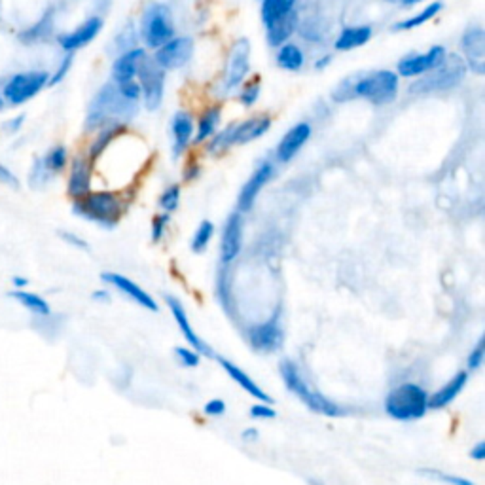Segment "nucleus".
I'll return each instance as SVG.
<instances>
[{
	"label": "nucleus",
	"mask_w": 485,
	"mask_h": 485,
	"mask_svg": "<svg viewBox=\"0 0 485 485\" xmlns=\"http://www.w3.org/2000/svg\"><path fill=\"white\" fill-rule=\"evenodd\" d=\"M279 376L286 391H288L294 398L300 400L309 411H313V413H319V415L325 417L345 415V408H343L342 404H337L336 400H332L330 396H326L325 393H320L319 388L309 381V377L305 376V371L300 368V364H298L296 360H280Z\"/></svg>",
	"instance_id": "f257e3e1"
},
{
	"label": "nucleus",
	"mask_w": 485,
	"mask_h": 485,
	"mask_svg": "<svg viewBox=\"0 0 485 485\" xmlns=\"http://www.w3.org/2000/svg\"><path fill=\"white\" fill-rule=\"evenodd\" d=\"M138 103H131L120 95L114 82L99 89L89 104L86 118L87 131H99L107 126H124L126 120L137 114Z\"/></svg>",
	"instance_id": "f03ea898"
},
{
	"label": "nucleus",
	"mask_w": 485,
	"mask_h": 485,
	"mask_svg": "<svg viewBox=\"0 0 485 485\" xmlns=\"http://www.w3.org/2000/svg\"><path fill=\"white\" fill-rule=\"evenodd\" d=\"M427 388L415 381H404L394 385L383 400V410L393 421L415 423L427 415L428 411Z\"/></svg>",
	"instance_id": "7ed1b4c3"
},
{
	"label": "nucleus",
	"mask_w": 485,
	"mask_h": 485,
	"mask_svg": "<svg viewBox=\"0 0 485 485\" xmlns=\"http://www.w3.org/2000/svg\"><path fill=\"white\" fill-rule=\"evenodd\" d=\"M72 211L87 222H95L103 228H114L124 214V200L114 190H97L87 194L84 200L75 201Z\"/></svg>",
	"instance_id": "20e7f679"
},
{
	"label": "nucleus",
	"mask_w": 485,
	"mask_h": 485,
	"mask_svg": "<svg viewBox=\"0 0 485 485\" xmlns=\"http://www.w3.org/2000/svg\"><path fill=\"white\" fill-rule=\"evenodd\" d=\"M400 78L394 70H376L351 78V95L374 104L393 103L398 95Z\"/></svg>",
	"instance_id": "39448f33"
},
{
	"label": "nucleus",
	"mask_w": 485,
	"mask_h": 485,
	"mask_svg": "<svg viewBox=\"0 0 485 485\" xmlns=\"http://www.w3.org/2000/svg\"><path fill=\"white\" fill-rule=\"evenodd\" d=\"M467 75V65L459 55H445L442 65L432 69L427 75H423L421 80H417L411 86V93H434V92H445L451 87L459 86Z\"/></svg>",
	"instance_id": "423d86ee"
},
{
	"label": "nucleus",
	"mask_w": 485,
	"mask_h": 485,
	"mask_svg": "<svg viewBox=\"0 0 485 485\" xmlns=\"http://www.w3.org/2000/svg\"><path fill=\"white\" fill-rule=\"evenodd\" d=\"M141 36L144 44L152 50H158L175 38V21H173L171 10L163 4H152L146 8L141 21Z\"/></svg>",
	"instance_id": "0eeeda50"
},
{
	"label": "nucleus",
	"mask_w": 485,
	"mask_h": 485,
	"mask_svg": "<svg viewBox=\"0 0 485 485\" xmlns=\"http://www.w3.org/2000/svg\"><path fill=\"white\" fill-rule=\"evenodd\" d=\"M245 337L249 347L254 353L273 354L285 345V328L280 322L279 315H273L269 319L251 325L245 330Z\"/></svg>",
	"instance_id": "6e6552de"
},
{
	"label": "nucleus",
	"mask_w": 485,
	"mask_h": 485,
	"mask_svg": "<svg viewBox=\"0 0 485 485\" xmlns=\"http://www.w3.org/2000/svg\"><path fill=\"white\" fill-rule=\"evenodd\" d=\"M48 80H50V75L46 70L19 72L8 80L4 92H2V99H4V103L12 104V107H21V104L29 103L31 99H35L48 86Z\"/></svg>",
	"instance_id": "1a4fd4ad"
},
{
	"label": "nucleus",
	"mask_w": 485,
	"mask_h": 485,
	"mask_svg": "<svg viewBox=\"0 0 485 485\" xmlns=\"http://www.w3.org/2000/svg\"><path fill=\"white\" fill-rule=\"evenodd\" d=\"M165 76L167 72L156 63L152 58H146L141 65L137 82L141 86V99L148 110L160 109L165 95Z\"/></svg>",
	"instance_id": "9d476101"
},
{
	"label": "nucleus",
	"mask_w": 485,
	"mask_h": 485,
	"mask_svg": "<svg viewBox=\"0 0 485 485\" xmlns=\"http://www.w3.org/2000/svg\"><path fill=\"white\" fill-rule=\"evenodd\" d=\"M251 70V44L246 38H239L229 50L226 70H224L222 89L224 93H231L246 82V75Z\"/></svg>",
	"instance_id": "9b49d317"
},
{
	"label": "nucleus",
	"mask_w": 485,
	"mask_h": 485,
	"mask_svg": "<svg viewBox=\"0 0 485 485\" xmlns=\"http://www.w3.org/2000/svg\"><path fill=\"white\" fill-rule=\"evenodd\" d=\"M194 55V40L190 36H175L171 40L158 48L154 53V61L165 70L182 69Z\"/></svg>",
	"instance_id": "f8f14e48"
},
{
	"label": "nucleus",
	"mask_w": 485,
	"mask_h": 485,
	"mask_svg": "<svg viewBox=\"0 0 485 485\" xmlns=\"http://www.w3.org/2000/svg\"><path fill=\"white\" fill-rule=\"evenodd\" d=\"M165 303H167V307H169V311H171L173 319H175V322H177L178 332L182 334V337L186 339V343H188V347L197 351L201 356L214 359V353H212V349L209 347V343L203 342L200 334L194 330L192 320H190V317H188V311H186V307H184V303L175 296H165Z\"/></svg>",
	"instance_id": "ddd939ff"
},
{
	"label": "nucleus",
	"mask_w": 485,
	"mask_h": 485,
	"mask_svg": "<svg viewBox=\"0 0 485 485\" xmlns=\"http://www.w3.org/2000/svg\"><path fill=\"white\" fill-rule=\"evenodd\" d=\"M445 48L444 46H432L428 52L425 53H411V55H405L398 61V67H396V75L398 78H417V76H423L430 72L432 69H436L438 65H442V61L445 59Z\"/></svg>",
	"instance_id": "4468645a"
},
{
	"label": "nucleus",
	"mask_w": 485,
	"mask_h": 485,
	"mask_svg": "<svg viewBox=\"0 0 485 485\" xmlns=\"http://www.w3.org/2000/svg\"><path fill=\"white\" fill-rule=\"evenodd\" d=\"M101 279H103L104 285L116 288L120 294L129 298L133 303H137V305L144 307L146 311H152V313H158V311H160V305H158V302H156L154 298L150 296L143 286L137 285L135 280L126 277V275L114 273V271H107V273L101 275Z\"/></svg>",
	"instance_id": "2eb2a0df"
},
{
	"label": "nucleus",
	"mask_w": 485,
	"mask_h": 485,
	"mask_svg": "<svg viewBox=\"0 0 485 485\" xmlns=\"http://www.w3.org/2000/svg\"><path fill=\"white\" fill-rule=\"evenodd\" d=\"M243 251V217L241 212H231L224 224L222 239H220V262L229 266L237 260Z\"/></svg>",
	"instance_id": "dca6fc26"
},
{
	"label": "nucleus",
	"mask_w": 485,
	"mask_h": 485,
	"mask_svg": "<svg viewBox=\"0 0 485 485\" xmlns=\"http://www.w3.org/2000/svg\"><path fill=\"white\" fill-rule=\"evenodd\" d=\"M468 381H470V374L467 370L455 371L442 387L430 393V396H428V410L442 411L445 408H449L461 396L462 391L468 387Z\"/></svg>",
	"instance_id": "f3484780"
},
{
	"label": "nucleus",
	"mask_w": 485,
	"mask_h": 485,
	"mask_svg": "<svg viewBox=\"0 0 485 485\" xmlns=\"http://www.w3.org/2000/svg\"><path fill=\"white\" fill-rule=\"evenodd\" d=\"M93 180V163L84 156H76L70 161L69 182H67V194L72 201L84 200L87 194H92Z\"/></svg>",
	"instance_id": "a211bd4d"
},
{
	"label": "nucleus",
	"mask_w": 485,
	"mask_h": 485,
	"mask_svg": "<svg viewBox=\"0 0 485 485\" xmlns=\"http://www.w3.org/2000/svg\"><path fill=\"white\" fill-rule=\"evenodd\" d=\"M214 359H217L218 366L224 370V374H226V376H228L229 379L237 385V387L243 388L249 396H252L256 402H271V396H269V394L260 387V383H258L256 379L249 374V371L243 370L241 366L235 364L234 360L226 359V356L214 354Z\"/></svg>",
	"instance_id": "6ab92c4d"
},
{
	"label": "nucleus",
	"mask_w": 485,
	"mask_h": 485,
	"mask_svg": "<svg viewBox=\"0 0 485 485\" xmlns=\"http://www.w3.org/2000/svg\"><path fill=\"white\" fill-rule=\"evenodd\" d=\"M275 173V167L269 163V161H263L262 165L258 167L256 171L252 173L251 178L243 184V188L239 192V197H237V212H246L251 211L254 203H256L258 195L263 190V186L271 180Z\"/></svg>",
	"instance_id": "aec40b11"
},
{
	"label": "nucleus",
	"mask_w": 485,
	"mask_h": 485,
	"mask_svg": "<svg viewBox=\"0 0 485 485\" xmlns=\"http://www.w3.org/2000/svg\"><path fill=\"white\" fill-rule=\"evenodd\" d=\"M461 50L464 53L467 69L474 70L476 75L485 72V33L481 27H470L462 35Z\"/></svg>",
	"instance_id": "412c9836"
},
{
	"label": "nucleus",
	"mask_w": 485,
	"mask_h": 485,
	"mask_svg": "<svg viewBox=\"0 0 485 485\" xmlns=\"http://www.w3.org/2000/svg\"><path fill=\"white\" fill-rule=\"evenodd\" d=\"M101 29H103V19L97 18V16H93V18L86 19V21H84L78 29L72 31V33H67V35L59 36V46L63 48L67 53L78 52L82 48H86L87 44H92V42L99 36Z\"/></svg>",
	"instance_id": "4be33fe9"
},
{
	"label": "nucleus",
	"mask_w": 485,
	"mask_h": 485,
	"mask_svg": "<svg viewBox=\"0 0 485 485\" xmlns=\"http://www.w3.org/2000/svg\"><path fill=\"white\" fill-rule=\"evenodd\" d=\"M309 137H311V126L307 121H300L296 126H292L277 144V152H275L277 161L288 163L290 160H294V156L307 144Z\"/></svg>",
	"instance_id": "5701e85b"
},
{
	"label": "nucleus",
	"mask_w": 485,
	"mask_h": 485,
	"mask_svg": "<svg viewBox=\"0 0 485 485\" xmlns=\"http://www.w3.org/2000/svg\"><path fill=\"white\" fill-rule=\"evenodd\" d=\"M146 58L148 55H146L144 48H129L124 53H120L112 65V82L121 84V82L137 80L138 69Z\"/></svg>",
	"instance_id": "b1692460"
},
{
	"label": "nucleus",
	"mask_w": 485,
	"mask_h": 485,
	"mask_svg": "<svg viewBox=\"0 0 485 485\" xmlns=\"http://www.w3.org/2000/svg\"><path fill=\"white\" fill-rule=\"evenodd\" d=\"M171 133H173V152L175 156L184 154V150L188 148L190 143L194 141L195 133V121L194 116L190 112H177L171 121Z\"/></svg>",
	"instance_id": "393cba45"
},
{
	"label": "nucleus",
	"mask_w": 485,
	"mask_h": 485,
	"mask_svg": "<svg viewBox=\"0 0 485 485\" xmlns=\"http://www.w3.org/2000/svg\"><path fill=\"white\" fill-rule=\"evenodd\" d=\"M269 127H271L269 116H252L249 120L234 124V143L243 146L252 141H258L269 131Z\"/></svg>",
	"instance_id": "a878e982"
},
{
	"label": "nucleus",
	"mask_w": 485,
	"mask_h": 485,
	"mask_svg": "<svg viewBox=\"0 0 485 485\" xmlns=\"http://www.w3.org/2000/svg\"><path fill=\"white\" fill-rule=\"evenodd\" d=\"M298 25H300V19H298V12H290L285 18L277 19L275 23H271L268 29V44L273 48H280L283 44L290 40L292 35L296 33Z\"/></svg>",
	"instance_id": "bb28decb"
},
{
	"label": "nucleus",
	"mask_w": 485,
	"mask_h": 485,
	"mask_svg": "<svg viewBox=\"0 0 485 485\" xmlns=\"http://www.w3.org/2000/svg\"><path fill=\"white\" fill-rule=\"evenodd\" d=\"M220 121H222V109L218 104H212L207 110H203V114L200 116V121H197V129L194 133V143L203 144L211 141L217 135Z\"/></svg>",
	"instance_id": "cd10ccee"
},
{
	"label": "nucleus",
	"mask_w": 485,
	"mask_h": 485,
	"mask_svg": "<svg viewBox=\"0 0 485 485\" xmlns=\"http://www.w3.org/2000/svg\"><path fill=\"white\" fill-rule=\"evenodd\" d=\"M371 38V29L368 25H360V27H347L342 31V35L336 38L337 52H351L354 48H360L368 44Z\"/></svg>",
	"instance_id": "c85d7f7f"
},
{
	"label": "nucleus",
	"mask_w": 485,
	"mask_h": 485,
	"mask_svg": "<svg viewBox=\"0 0 485 485\" xmlns=\"http://www.w3.org/2000/svg\"><path fill=\"white\" fill-rule=\"evenodd\" d=\"M10 298H13L19 305H23L25 309H29L31 313L35 317H40V319H46L52 315V307L48 300L40 296V294H35V292L29 290H12L10 292Z\"/></svg>",
	"instance_id": "c756f323"
},
{
	"label": "nucleus",
	"mask_w": 485,
	"mask_h": 485,
	"mask_svg": "<svg viewBox=\"0 0 485 485\" xmlns=\"http://www.w3.org/2000/svg\"><path fill=\"white\" fill-rule=\"evenodd\" d=\"M296 10V0H263L262 21L266 27Z\"/></svg>",
	"instance_id": "7c9ffc66"
},
{
	"label": "nucleus",
	"mask_w": 485,
	"mask_h": 485,
	"mask_svg": "<svg viewBox=\"0 0 485 485\" xmlns=\"http://www.w3.org/2000/svg\"><path fill=\"white\" fill-rule=\"evenodd\" d=\"M275 59H277L279 69L290 70V72L300 70L303 67V63H305V58H303L302 50H300L296 44H290V42H286V44H283V46L279 48V52H277V58Z\"/></svg>",
	"instance_id": "2f4dec72"
},
{
	"label": "nucleus",
	"mask_w": 485,
	"mask_h": 485,
	"mask_svg": "<svg viewBox=\"0 0 485 485\" xmlns=\"http://www.w3.org/2000/svg\"><path fill=\"white\" fill-rule=\"evenodd\" d=\"M42 160V165L46 167V171L55 177L59 173H63L69 165V150L65 148L63 144H55L52 148L48 150V154Z\"/></svg>",
	"instance_id": "473e14b6"
},
{
	"label": "nucleus",
	"mask_w": 485,
	"mask_h": 485,
	"mask_svg": "<svg viewBox=\"0 0 485 485\" xmlns=\"http://www.w3.org/2000/svg\"><path fill=\"white\" fill-rule=\"evenodd\" d=\"M440 10H442V2H432V4H427V6L423 8V10H419L413 18H408V19H404V21H400V23L394 25L393 29L394 31L417 29V27H421V25L428 23L430 19L436 18V16L440 13Z\"/></svg>",
	"instance_id": "72a5a7b5"
},
{
	"label": "nucleus",
	"mask_w": 485,
	"mask_h": 485,
	"mask_svg": "<svg viewBox=\"0 0 485 485\" xmlns=\"http://www.w3.org/2000/svg\"><path fill=\"white\" fill-rule=\"evenodd\" d=\"M419 474L442 485H476L472 479L459 476V474L445 472V470H440V468H419Z\"/></svg>",
	"instance_id": "f704fd0d"
},
{
	"label": "nucleus",
	"mask_w": 485,
	"mask_h": 485,
	"mask_svg": "<svg viewBox=\"0 0 485 485\" xmlns=\"http://www.w3.org/2000/svg\"><path fill=\"white\" fill-rule=\"evenodd\" d=\"M231 146H235L234 143V126H228L222 131H217V135L209 141L207 144V152L212 156L224 154L226 150H229Z\"/></svg>",
	"instance_id": "c9c22d12"
},
{
	"label": "nucleus",
	"mask_w": 485,
	"mask_h": 485,
	"mask_svg": "<svg viewBox=\"0 0 485 485\" xmlns=\"http://www.w3.org/2000/svg\"><path fill=\"white\" fill-rule=\"evenodd\" d=\"M212 235H214V224L209 222V220H203L194 231V237H192V243H190L192 251L205 252L209 243L212 241Z\"/></svg>",
	"instance_id": "e433bc0d"
},
{
	"label": "nucleus",
	"mask_w": 485,
	"mask_h": 485,
	"mask_svg": "<svg viewBox=\"0 0 485 485\" xmlns=\"http://www.w3.org/2000/svg\"><path fill=\"white\" fill-rule=\"evenodd\" d=\"M53 27V12L50 10V12L44 16V18L38 21V23H35L33 27H31L29 31H25L23 35H21V40L23 42H38L42 40V38H46L48 35H50V31H52Z\"/></svg>",
	"instance_id": "4c0bfd02"
},
{
	"label": "nucleus",
	"mask_w": 485,
	"mask_h": 485,
	"mask_svg": "<svg viewBox=\"0 0 485 485\" xmlns=\"http://www.w3.org/2000/svg\"><path fill=\"white\" fill-rule=\"evenodd\" d=\"M260 93H262V84H260V78H252L249 82H243V86L239 87V103L246 109H251L258 103L260 99Z\"/></svg>",
	"instance_id": "58836bf2"
},
{
	"label": "nucleus",
	"mask_w": 485,
	"mask_h": 485,
	"mask_svg": "<svg viewBox=\"0 0 485 485\" xmlns=\"http://www.w3.org/2000/svg\"><path fill=\"white\" fill-rule=\"evenodd\" d=\"M158 205L165 214H171L178 209L180 205V186L178 184H171L167 186L163 192H161L160 200H158Z\"/></svg>",
	"instance_id": "ea45409f"
},
{
	"label": "nucleus",
	"mask_w": 485,
	"mask_h": 485,
	"mask_svg": "<svg viewBox=\"0 0 485 485\" xmlns=\"http://www.w3.org/2000/svg\"><path fill=\"white\" fill-rule=\"evenodd\" d=\"M484 360H485V343H484V337H479L478 342H476V345L468 351L467 360H464V370L472 376L474 371L481 370Z\"/></svg>",
	"instance_id": "a19ab883"
},
{
	"label": "nucleus",
	"mask_w": 485,
	"mask_h": 485,
	"mask_svg": "<svg viewBox=\"0 0 485 485\" xmlns=\"http://www.w3.org/2000/svg\"><path fill=\"white\" fill-rule=\"evenodd\" d=\"M201 359H203V356L192 347H188V345H178V347H175V360H177V364L182 366V368L194 370V368H197V366L201 364Z\"/></svg>",
	"instance_id": "79ce46f5"
},
{
	"label": "nucleus",
	"mask_w": 485,
	"mask_h": 485,
	"mask_svg": "<svg viewBox=\"0 0 485 485\" xmlns=\"http://www.w3.org/2000/svg\"><path fill=\"white\" fill-rule=\"evenodd\" d=\"M52 175L46 171V167L42 165V160H35V163H33V169H31V175H29V184L33 186V188L40 190L44 188V186H48V184L52 182Z\"/></svg>",
	"instance_id": "37998d69"
},
{
	"label": "nucleus",
	"mask_w": 485,
	"mask_h": 485,
	"mask_svg": "<svg viewBox=\"0 0 485 485\" xmlns=\"http://www.w3.org/2000/svg\"><path fill=\"white\" fill-rule=\"evenodd\" d=\"M249 413H251L254 421H271V419L277 417V410H275L271 402H254Z\"/></svg>",
	"instance_id": "c03bdc74"
},
{
	"label": "nucleus",
	"mask_w": 485,
	"mask_h": 485,
	"mask_svg": "<svg viewBox=\"0 0 485 485\" xmlns=\"http://www.w3.org/2000/svg\"><path fill=\"white\" fill-rule=\"evenodd\" d=\"M72 61H75V53H67V55L61 59V63H59V67L55 69V72L50 76V80H48V86H58L59 82H63L65 76L69 75L70 67H72Z\"/></svg>",
	"instance_id": "a18cd8bd"
},
{
	"label": "nucleus",
	"mask_w": 485,
	"mask_h": 485,
	"mask_svg": "<svg viewBox=\"0 0 485 485\" xmlns=\"http://www.w3.org/2000/svg\"><path fill=\"white\" fill-rule=\"evenodd\" d=\"M169 222H171V218H169V214H165V212H161V214H158V217L152 220V241H154V243H160V241L165 237Z\"/></svg>",
	"instance_id": "49530a36"
},
{
	"label": "nucleus",
	"mask_w": 485,
	"mask_h": 485,
	"mask_svg": "<svg viewBox=\"0 0 485 485\" xmlns=\"http://www.w3.org/2000/svg\"><path fill=\"white\" fill-rule=\"evenodd\" d=\"M226 411H228V404H226V400L224 398L207 400L205 405H203V413H205L207 417H212V419L226 415Z\"/></svg>",
	"instance_id": "de8ad7c7"
},
{
	"label": "nucleus",
	"mask_w": 485,
	"mask_h": 485,
	"mask_svg": "<svg viewBox=\"0 0 485 485\" xmlns=\"http://www.w3.org/2000/svg\"><path fill=\"white\" fill-rule=\"evenodd\" d=\"M0 184L12 190L19 188V178L13 175L12 169H8V167L2 165V163H0Z\"/></svg>",
	"instance_id": "09e8293b"
},
{
	"label": "nucleus",
	"mask_w": 485,
	"mask_h": 485,
	"mask_svg": "<svg viewBox=\"0 0 485 485\" xmlns=\"http://www.w3.org/2000/svg\"><path fill=\"white\" fill-rule=\"evenodd\" d=\"M200 173H201L200 163L192 158V160L186 163V167H184V180H186V182H192V180H195V178L200 177Z\"/></svg>",
	"instance_id": "8fccbe9b"
},
{
	"label": "nucleus",
	"mask_w": 485,
	"mask_h": 485,
	"mask_svg": "<svg viewBox=\"0 0 485 485\" xmlns=\"http://www.w3.org/2000/svg\"><path fill=\"white\" fill-rule=\"evenodd\" d=\"M468 457L476 462H484L485 461V442L484 440H478L476 444L468 449Z\"/></svg>",
	"instance_id": "3c124183"
},
{
	"label": "nucleus",
	"mask_w": 485,
	"mask_h": 485,
	"mask_svg": "<svg viewBox=\"0 0 485 485\" xmlns=\"http://www.w3.org/2000/svg\"><path fill=\"white\" fill-rule=\"evenodd\" d=\"M241 442H245V444H256L258 440H260V428L258 427H246L241 430Z\"/></svg>",
	"instance_id": "603ef678"
},
{
	"label": "nucleus",
	"mask_w": 485,
	"mask_h": 485,
	"mask_svg": "<svg viewBox=\"0 0 485 485\" xmlns=\"http://www.w3.org/2000/svg\"><path fill=\"white\" fill-rule=\"evenodd\" d=\"M61 239L63 241H67L70 246H76V249H82V251H87V243L82 237H78V235H75V234H70V231H61Z\"/></svg>",
	"instance_id": "864d4df0"
},
{
	"label": "nucleus",
	"mask_w": 485,
	"mask_h": 485,
	"mask_svg": "<svg viewBox=\"0 0 485 485\" xmlns=\"http://www.w3.org/2000/svg\"><path fill=\"white\" fill-rule=\"evenodd\" d=\"M25 124V116L19 114L16 116V118H12V120H8L6 124H4V129H6L8 133H18L21 127H23Z\"/></svg>",
	"instance_id": "5fc2aeb1"
},
{
	"label": "nucleus",
	"mask_w": 485,
	"mask_h": 485,
	"mask_svg": "<svg viewBox=\"0 0 485 485\" xmlns=\"http://www.w3.org/2000/svg\"><path fill=\"white\" fill-rule=\"evenodd\" d=\"M92 300L97 303H109L110 302V292L107 288H101V290H95L92 294Z\"/></svg>",
	"instance_id": "6e6d98bb"
},
{
	"label": "nucleus",
	"mask_w": 485,
	"mask_h": 485,
	"mask_svg": "<svg viewBox=\"0 0 485 485\" xmlns=\"http://www.w3.org/2000/svg\"><path fill=\"white\" fill-rule=\"evenodd\" d=\"M12 285L16 290H25L27 286H29V280L25 279V277H19V275H16L12 279Z\"/></svg>",
	"instance_id": "4d7b16f0"
},
{
	"label": "nucleus",
	"mask_w": 485,
	"mask_h": 485,
	"mask_svg": "<svg viewBox=\"0 0 485 485\" xmlns=\"http://www.w3.org/2000/svg\"><path fill=\"white\" fill-rule=\"evenodd\" d=\"M330 61H332V55H325V58L317 59V63H315V69H317V70L326 69V67L330 65Z\"/></svg>",
	"instance_id": "13d9d810"
},
{
	"label": "nucleus",
	"mask_w": 485,
	"mask_h": 485,
	"mask_svg": "<svg viewBox=\"0 0 485 485\" xmlns=\"http://www.w3.org/2000/svg\"><path fill=\"white\" fill-rule=\"evenodd\" d=\"M4 107H6V103H4V99H2V95H0V112L4 110Z\"/></svg>",
	"instance_id": "bf43d9fd"
},
{
	"label": "nucleus",
	"mask_w": 485,
	"mask_h": 485,
	"mask_svg": "<svg viewBox=\"0 0 485 485\" xmlns=\"http://www.w3.org/2000/svg\"><path fill=\"white\" fill-rule=\"evenodd\" d=\"M388 2H394V4H400V6H404L405 0H388Z\"/></svg>",
	"instance_id": "052dcab7"
}]
</instances>
